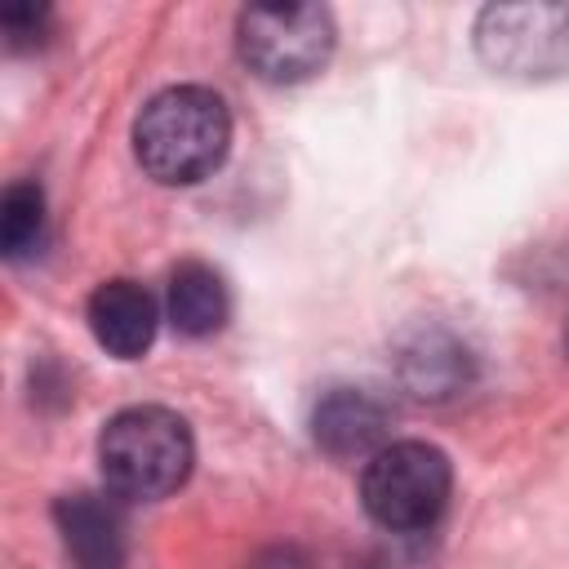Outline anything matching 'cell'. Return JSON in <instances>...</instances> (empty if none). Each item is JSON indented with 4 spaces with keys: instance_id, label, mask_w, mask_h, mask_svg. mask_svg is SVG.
I'll list each match as a JSON object with an SVG mask.
<instances>
[{
    "instance_id": "cell-7",
    "label": "cell",
    "mask_w": 569,
    "mask_h": 569,
    "mask_svg": "<svg viewBox=\"0 0 569 569\" xmlns=\"http://www.w3.org/2000/svg\"><path fill=\"white\" fill-rule=\"evenodd\" d=\"M156 325H160V307L138 280L116 276L89 293V329L98 347L120 360H138L156 342Z\"/></svg>"
},
{
    "instance_id": "cell-6",
    "label": "cell",
    "mask_w": 569,
    "mask_h": 569,
    "mask_svg": "<svg viewBox=\"0 0 569 569\" xmlns=\"http://www.w3.org/2000/svg\"><path fill=\"white\" fill-rule=\"evenodd\" d=\"M311 436L329 458H373L387 445V405L365 387H333L316 400Z\"/></svg>"
},
{
    "instance_id": "cell-9",
    "label": "cell",
    "mask_w": 569,
    "mask_h": 569,
    "mask_svg": "<svg viewBox=\"0 0 569 569\" xmlns=\"http://www.w3.org/2000/svg\"><path fill=\"white\" fill-rule=\"evenodd\" d=\"M227 311H231V298H227V284L213 267L204 262H182L173 276H169V289H164V316L178 333L187 338H209L227 325Z\"/></svg>"
},
{
    "instance_id": "cell-10",
    "label": "cell",
    "mask_w": 569,
    "mask_h": 569,
    "mask_svg": "<svg viewBox=\"0 0 569 569\" xmlns=\"http://www.w3.org/2000/svg\"><path fill=\"white\" fill-rule=\"evenodd\" d=\"M44 244V191L40 182H13L0 200V249L22 262Z\"/></svg>"
},
{
    "instance_id": "cell-3",
    "label": "cell",
    "mask_w": 569,
    "mask_h": 569,
    "mask_svg": "<svg viewBox=\"0 0 569 569\" xmlns=\"http://www.w3.org/2000/svg\"><path fill=\"white\" fill-rule=\"evenodd\" d=\"M453 467L427 440H387L360 471V502L373 525L391 533L431 529L449 502Z\"/></svg>"
},
{
    "instance_id": "cell-12",
    "label": "cell",
    "mask_w": 569,
    "mask_h": 569,
    "mask_svg": "<svg viewBox=\"0 0 569 569\" xmlns=\"http://www.w3.org/2000/svg\"><path fill=\"white\" fill-rule=\"evenodd\" d=\"M253 569H307V565H302L293 551H271V556H262Z\"/></svg>"
},
{
    "instance_id": "cell-8",
    "label": "cell",
    "mask_w": 569,
    "mask_h": 569,
    "mask_svg": "<svg viewBox=\"0 0 569 569\" xmlns=\"http://www.w3.org/2000/svg\"><path fill=\"white\" fill-rule=\"evenodd\" d=\"M53 516L80 569H124V525L111 502L93 493H71V498H58Z\"/></svg>"
},
{
    "instance_id": "cell-5",
    "label": "cell",
    "mask_w": 569,
    "mask_h": 569,
    "mask_svg": "<svg viewBox=\"0 0 569 569\" xmlns=\"http://www.w3.org/2000/svg\"><path fill=\"white\" fill-rule=\"evenodd\" d=\"M476 49L498 76H516V80L569 76V9L489 4L476 18Z\"/></svg>"
},
{
    "instance_id": "cell-2",
    "label": "cell",
    "mask_w": 569,
    "mask_h": 569,
    "mask_svg": "<svg viewBox=\"0 0 569 569\" xmlns=\"http://www.w3.org/2000/svg\"><path fill=\"white\" fill-rule=\"evenodd\" d=\"M196 440L182 413L164 405H129L98 436V467L116 498L156 502L187 485Z\"/></svg>"
},
{
    "instance_id": "cell-4",
    "label": "cell",
    "mask_w": 569,
    "mask_h": 569,
    "mask_svg": "<svg viewBox=\"0 0 569 569\" xmlns=\"http://www.w3.org/2000/svg\"><path fill=\"white\" fill-rule=\"evenodd\" d=\"M236 53L267 84H298L333 53V18L320 4H253L236 18Z\"/></svg>"
},
{
    "instance_id": "cell-1",
    "label": "cell",
    "mask_w": 569,
    "mask_h": 569,
    "mask_svg": "<svg viewBox=\"0 0 569 569\" xmlns=\"http://www.w3.org/2000/svg\"><path fill=\"white\" fill-rule=\"evenodd\" d=\"M231 147V111L204 84H169L133 120V156L147 178L191 187L209 178Z\"/></svg>"
},
{
    "instance_id": "cell-11",
    "label": "cell",
    "mask_w": 569,
    "mask_h": 569,
    "mask_svg": "<svg viewBox=\"0 0 569 569\" xmlns=\"http://www.w3.org/2000/svg\"><path fill=\"white\" fill-rule=\"evenodd\" d=\"M4 31H9V44H27L44 22H49V9H36V4H13L0 13Z\"/></svg>"
}]
</instances>
